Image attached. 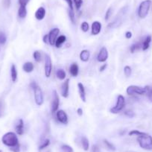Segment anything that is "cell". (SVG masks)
Segmentation results:
<instances>
[{"label":"cell","mask_w":152,"mask_h":152,"mask_svg":"<svg viewBox=\"0 0 152 152\" xmlns=\"http://www.w3.org/2000/svg\"><path fill=\"white\" fill-rule=\"evenodd\" d=\"M66 40V37L65 35H61V36H59L57 38L56 42H55V47L61 48V46L65 43Z\"/></svg>","instance_id":"cell-21"},{"label":"cell","mask_w":152,"mask_h":152,"mask_svg":"<svg viewBox=\"0 0 152 152\" xmlns=\"http://www.w3.org/2000/svg\"><path fill=\"white\" fill-rule=\"evenodd\" d=\"M33 58L34 59V61H36L37 63H40L42 61V56H41V54L39 51L36 50L33 53Z\"/></svg>","instance_id":"cell-26"},{"label":"cell","mask_w":152,"mask_h":152,"mask_svg":"<svg viewBox=\"0 0 152 152\" xmlns=\"http://www.w3.org/2000/svg\"><path fill=\"white\" fill-rule=\"evenodd\" d=\"M11 0H3V5L5 8H8L11 6Z\"/></svg>","instance_id":"cell-40"},{"label":"cell","mask_w":152,"mask_h":152,"mask_svg":"<svg viewBox=\"0 0 152 152\" xmlns=\"http://www.w3.org/2000/svg\"><path fill=\"white\" fill-rule=\"evenodd\" d=\"M17 67L14 64H12L11 67V80H12L13 82H16L17 80Z\"/></svg>","instance_id":"cell-22"},{"label":"cell","mask_w":152,"mask_h":152,"mask_svg":"<svg viewBox=\"0 0 152 152\" xmlns=\"http://www.w3.org/2000/svg\"><path fill=\"white\" fill-rule=\"evenodd\" d=\"M60 104V99L58 93L56 90L53 91V100H52V104H51V111L52 113H55L58 110Z\"/></svg>","instance_id":"cell-9"},{"label":"cell","mask_w":152,"mask_h":152,"mask_svg":"<svg viewBox=\"0 0 152 152\" xmlns=\"http://www.w3.org/2000/svg\"><path fill=\"white\" fill-rule=\"evenodd\" d=\"M3 113H4V107H3V104H2V102L0 101V118L3 116Z\"/></svg>","instance_id":"cell-44"},{"label":"cell","mask_w":152,"mask_h":152,"mask_svg":"<svg viewBox=\"0 0 152 152\" xmlns=\"http://www.w3.org/2000/svg\"><path fill=\"white\" fill-rule=\"evenodd\" d=\"M68 12H69V17L70 20H71V22L73 23V24H75V17L74 11H73V10L69 9Z\"/></svg>","instance_id":"cell-34"},{"label":"cell","mask_w":152,"mask_h":152,"mask_svg":"<svg viewBox=\"0 0 152 152\" xmlns=\"http://www.w3.org/2000/svg\"><path fill=\"white\" fill-rule=\"evenodd\" d=\"M151 42V36L148 35L144 40V41L142 43V51H146L147 49H148Z\"/></svg>","instance_id":"cell-20"},{"label":"cell","mask_w":152,"mask_h":152,"mask_svg":"<svg viewBox=\"0 0 152 152\" xmlns=\"http://www.w3.org/2000/svg\"><path fill=\"white\" fill-rule=\"evenodd\" d=\"M69 5V9L73 10V2L72 0H65Z\"/></svg>","instance_id":"cell-43"},{"label":"cell","mask_w":152,"mask_h":152,"mask_svg":"<svg viewBox=\"0 0 152 152\" xmlns=\"http://www.w3.org/2000/svg\"><path fill=\"white\" fill-rule=\"evenodd\" d=\"M132 36L133 34L131 31H127L126 33H125V37H126L127 39H131V38L132 37Z\"/></svg>","instance_id":"cell-46"},{"label":"cell","mask_w":152,"mask_h":152,"mask_svg":"<svg viewBox=\"0 0 152 152\" xmlns=\"http://www.w3.org/2000/svg\"><path fill=\"white\" fill-rule=\"evenodd\" d=\"M69 93V79H66L61 85V96L64 98H68Z\"/></svg>","instance_id":"cell-12"},{"label":"cell","mask_w":152,"mask_h":152,"mask_svg":"<svg viewBox=\"0 0 152 152\" xmlns=\"http://www.w3.org/2000/svg\"><path fill=\"white\" fill-rule=\"evenodd\" d=\"M137 142L140 147L145 150L152 149V137L148 134H145L137 137Z\"/></svg>","instance_id":"cell-2"},{"label":"cell","mask_w":152,"mask_h":152,"mask_svg":"<svg viewBox=\"0 0 152 152\" xmlns=\"http://www.w3.org/2000/svg\"><path fill=\"white\" fill-rule=\"evenodd\" d=\"M49 145H50V140H49V139H46V140L40 144V145L39 146V150H43V149H45L46 148H47Z\"/></svg>","instance_id":"cell-28"},{"label":"cell","mask_w":152,"mask_h":152,"mask_svg":"<svg viewBox=\"0 0 152 152\" xmlns=\"http://www.w3.org/2000/svg\"><path fill=\"white\" fill-rule=\"evenodd\" d=\"M108 56H109V55H108L107 49L106 47L103 46V47L100 49L99 54H98L97 61L101 63L105 62V61L107 60Z\"/></svg>","instance_id":"cell-11"},{"label":"cell","mask_w":152,"mask_h":152,"mask_svg":"<svg viewBox=\"0 0 152 152\" xmlns=\"http://www.w3.org/2000/svg\"><path fill=\"white\" fill-rule=\"evenodd\" d=\"M2 142L5 145L9 148H12L20 145L17 134L14 132H8L4 134L2 138Z\"/></svg>","instance_id":"cell-1"},{"label":"cell","mask_w":152,"mask_h":152,"mask_svg":"<svg viewBox=\"0 0 152 152\" xmlns=\"http://www.w3.org/2000/svg\"><path fill=\"white\" fill-rule=\"evenodd\" d=\"M81 28L84 32H87L89 31V29H90L89 23L87 22H83L81 25Z\"/></svg>","instance_id":"cell-32"},{"label":"cell","mask_w":152,"mask_h":152,"mask_svg":"<svg viewBox=\"0 0 152 152\" xmlns=\"http://www.w3.org/2000/svg\"><path fill=\"white\" fill-rule=\"evenodd\" d=\"M30 0H19V4L20 5H23V6H26L28 3L29 2Z\"/></svg>","instance_id":"cell-42"},{"label":"cell","mask_w":152,"mask_h":152,"mask_svg":"<svg viewBox=\"0 0 152 152\" xmlns=\"http://www.w3.org/2000/svg\"><path fill=\"white\" fill-rule=\"evenodd\" d=\"M34 66L31 62H26L23 66V71L27 73L32 72L34 71Z\"/></svg>","instance_id":"cell-19"},{"label":"cell","mask_w":152,"mask_h":152,"mask_svg":"<svg viewBox=\"0 0 152 152\" xmlns=\"http://www.w3.org/2000/svg\"><path fill=\"white\" fill-rule=\"evenodd\" d=\"M107 66V64H103L102 66H100V69H99V70H100V72H104L105 69H106Z\"/></svg>","instance_id":"cell-48"},{"label":"cell","mask_w":152,"mask_h":152,"mask_svg":"<svg viewBox=\"0 0 152 152\" xmlns=\"http://www.w3.org/2000/svg\"><path fill=\"white\" fill-rule=\"evenodd\" d=\"M10 150H11L12 152H20V145H18L17 146H14V147L10 148Z\"/></svg>","instance_id":"cell-41"},{"label":"cell","mask_w":152,"mask_h":152,"mask_svg":"<svg viewBox=\"0 0 152 152\" xmlns=\"http://www.w3.org/2000/svg\"><path fill=\"white\" fill-rule=\"evenodd\" d=\"M149 86H146L145 87H139V86L136 85H131L128 87L126 90L127 94L129 96H132V95H145L147 93L148 89Z\"/></svg>","instance_id":"cell-4"},{"label":"cell","mask_w":152,"mask_h":152,"mask_svg":"<svg viewBox=\"0 0 152 152\" xmlns=\"http://www.w3.org/2000/svg\"><path fill=\"white\" fill-rule=\"evenodd\" d=\"M131 73H132V69H131V67L129 66H125V68H124V74L126 77H130L131 75Z\"/></svg>","instance_id":"cell-30"},{"label":"cell","mask_w":152,"mask_h":152,"mask_svg":"<svg viewBox=\"0 0 152 152\" xmlns=\"http://www.w3.org/2000/svg\"><path fill=\"white\" fill-rule=\"evenodd\" d=\"M0 152H2V151H1V150H0Z\"/></svg>","instance_id":"cell-51"},{"label":"cell","mask_w":152,"mask_h":152,"mask_svg":"<svg viewBox=\"0 0 152 152\" xmlns=\"http://www.w3.org/2000/svg\"><path fill=\"white\" fill-rule=\"evenodd\" d=\"M37 86H38V84H37L35 81H33V82H31L30 84V87L32 89V90H34V89L36 87H37Z\"/></svg>","instance_id":"cell-47"},{"label":"cell","mask_w":152,"mask_h":152,"mask_svg":"<svg viewBox=\"0 0 152 152\" xmlns=\"http://www.w3.org/2000/svg\"><path fill=\"white\" fill-rule=\"evenodd\" d=\"M124 114H125V116L128 118H134V116H135V113H134V112L133 110H128L125 111Z\"/></svg>","instance_id":"cell-37"},{"label":"cell","mask_w":152,"mask_h":152,"mask_svg":"<svg viewBox=\"0 0 152 152\" xmlns=\"http://www.w3.org/2000/svg\"><path fill=\"white\" fill-rule=\"evenodd\" d=\"M7 41V37L4 32L0 31V45L5 44Z\"/></svg>","instance_id":"cell-29"},{"label":"cell","mask_w":152,"mask_h":152,"mask_svg":"<svg viewBox=\"0 0 152 152\" xmlns=\"http://www.w3.org/2000/svg\"><path fill=\"white\" fill-rule=\"evenodd\" d=\"M78 93H79L80 98H81V100L84 102H86V92H85V88H84V86L82 83H78Z\"/></svg>","instance_id":"cell-17"},{"label":"cell","mask_w":152,"mask_h":152,"mask_svg":"<svg viewBox=\"0 0 152 152\" xmlns=\"http://www.w3.org/2000/svg\"><path fill=\"white\" fill-rule=\"evenodd\" d=\"M56 117L58 122L63 125H66L68 123V116L66 113L63 110H58L56 112Z\"/></svg>","instance_id":"cell-10"},{"label":"cell","mask_w":152,"mask_h":152,"mask_svg":"<svg viewBox=\"0 0 152 152\" xmlns=\"http://www.w3.org/2000/svg\"><path fill=\"white\" fill-rule=\"evenodd\" d=\"M78 72H79V66L76 63H73L69 67V73L73 77H76L78 76Z\"/></svg>","instance_id":"cell-16"},{"label":"cell","mask_w":152,"mask_h":152,"mask_svg":"<svg viewBox=\"0 0 152 152\" xmlns=\"http://www.w3.org/2000/svg\"><path fill=\"white\" fill-rule=\"evenodd\" d=\"M77 113H78V116H81L83 115V110L81 108H78V110H77Z\"/></svg>","instance_id":"cell-49"},{"label":"cell","mask_w":152,"mask_h":152,"mask_svg":"<svg viewBox=\"0 0 152 152\" xmlns=\"http://www.w3.org/2000/svg\"><path fill=\"white\" fill-rule=\"evenodd\" d=\"M45 75L46 78H49L52 74V62L49 55H45Z\"/></svg>","instance_id":"cell-7"},{"label":"cell","mask_w":152,"mask_h":152,"mask_svg":"<svg viewBox=\"0 0 152 152\" xmlns=\"http://www.w3.org/2000/svg\"><path fill=\"white\" fill-rule=\"evenodd\" d=\"M81 144H82V147L84 151H88L89 148H90V142H89L88 139L86 137H81Z\"/></svg>","instance_id":"cell-25"},{"label":"cell","mask_w":152,"mask_h":152,"mask_svg":"<svg viewBox=\"0 0 152 152\" xmlns=\"http://www.w3.org/2000/svg\"><path fill=\"white\" fill-rule=\"evenodd\" d=\"M145 134V132H141V131H137V130H132L129 132V136H137V137H139V136H142Z\"/></svg>","instance_id":"cell-33"},{"label":"cell","mask_w":152,"mask_h":152,"mask_svg":"<svg viewBox=\"0 0 152 152\" xmlns=\"http://www.w3.org/2000/svg\"><path fill=\"white\" fill-rule=\"evenodd\" d=\"M102 31V23L99 21H94L92 24L91 33L93 35H98Z\"/></svg>","instance_id":"cell-13"},{"label":"cell","mask_w":152,"mask_h":152,"mask_svg":"<svg viewBox=\"0 0 152 152\" xmlns=\"http://www.w3.org/2000/svg\"><path fill=\"white\" fill-rule=\"evenodd\" d=\"M73 2H74L75 5L76 9L78 10V11H79L81 7L82 6L83 0H73Z\"/></svg>","instance_id":"cell-36"},{"label":"cell","mask_w":152,"mask_h":152,"mask_svg":"<svg viewBox=\"0 0 152 152\" xmlns=\"http://www.w3.org/2000/svg\"><path fill=\"white\" fill-rule=\"evenodd\" d=\"M34 100L35 103L38 106H41L44 102V96H43V91L39 86L34 89Z\"/></svg>","instance_id":"cell-6"},{"label":"cell","mask_w":152,"mask_h":152,"mask_svg":"<svg viewBox=\"0 0 152 152\" xmlns=\"http://www.w3.org/2000/svg\"><path fill=\"white\" fill-rule=\"evenodd\" d=\"M46 9H45L43 7H40L36 11L34 14L35 18L37 20H42L45 18V16H46Z\"/></svg>","instance_id":"cell-15"},{"label":"cell","mask_w":152,"mask_h":152,"mask_svg":"<svg viewBox=\"0 0 152 152\" xmlns=\"http://www.w3.org/2000/svg\"><path fill=\"white\" fill-rule=\"evenodd\" d=\"M151 0H144L140 3L138 8V16L140 18L145 19L148 16L151 5Z\"/></svg>","instance_id":"cell-3"},{"label":"cell","mask_w":152,"mask_h":152,"mask_svg":"<svg viewBox=\"0 0 152 152\" xmlns=\"http://www.w3.org/2000/svg\"><path fill=\"white\" fill-rule=\"evenodd\" d=\"M125 106V99L122 95H119L115 106L113 107L110 111L113 114H117L124 109Z\"/></svg>","instance_id":"cell-5"},{"label":"cell","mask_w":152,"mask_h":152,"mask_svg":"<svg viewBox=\"0 0 152 152\" xmlns=\"http://www.w3.org/2000/svg\"><path fill=\"white\" fill-rule=\"evenodd\" d=\"M56 76L58 79L63 81L66 77V72L63 69H58L56 71Z\"/></svg>","instance_id":"cell-24"},{"label":"cell","mask_w":152,"mask_h":152,"mask_svg":"<svg viewBox=\"0 0 152 152\" xmlns=\"http://www.w3.org/2000/svg\"><path fill=\"white\" fill-rule=\"evenodd\" d=\"M26 15H27V9H26V6L20 5V8H19L18 10L19 17L21 19H24L26 18Z\"/></svg>","instance_id":"cell-23"},{"label":"cell","mask_w":152,"mask_h":152,"mask_svg":"<svg viewBox=\"0 0 152 152\" xmlns=\"http://www.w3.org/2000/svg\"><path fill=\"white\" fill-rule=\"evenodd\" d=\"M146 94L148 95V98L149 101L151 102H152V87H148V92Z\"/></svg>","instance_id":"cell-38"},{"label":"cell","mask_w":152,"mask_h":152,"mask_svg":"<svg viewBox=\"0 0 152 152\" xmlns=\"http://www.w3.org/2000/svg\"><path fill=\"white\" fill-rule=\"evenodd\" d=\"M90 52L88 50H82L80 53V59L83 61V62H87L90 60Z\"/></svg>","instance_id":"cell-18"},{"label":"cell","mask_w":152,"mask_h":152,"mask_svg":"<svg viewBox=\"0 0 152 152\" xmlns=\"http://www.w3.org/2000/svg\"><path fill=\"white\" fill-rule=\"evenodd\" d=\"M61 149L64 152H74L73 149L71 146L68 145H64L61 146Z\"/></svg>","instance_id":"cell-35"},{"label":"cell","mask_w":152,"mask_h":152,"mask_svg":"<svg viewBox=\"0 0 152 152\" xmlns=\"http://www.w3.org/2000/svg\"><path fill=\"white\" fill-rule=\"evenodd\" d=\"M93 152H100L99 147H98L97 145L93 146Z\"/></svg>","instance_id":"cell-50"},{"label":"cell","mask_w":152,"mask_h":152,"mask_svg":"<svg viewBox=\"0 0 152 152\" xmlns=\"http://www.w3.org/2000/svg\"><path fill=\"white\" fill-rule=\"evenodd\" d=\"M142 48V43H134V44L131 45V46L130 47V51H131V53H134L136 51L139 50V49Z\"/></svg>","instance_id":"cell-27"},{"label":"cell","mask_w":152,"mask_h":152,"mask_svg":"<svg viewBox=\"0 0 152 152\" xmlns=\"http://www.w3.org/2000/svg\"><path fill=\"white\" fill-rule=\"evenodd\" d=\"M15 131L18 135H23L24 133V122L22 119H19L17 120L15 125Z\"/></svg>","instance_id":"cell-14"},{"label":"cell","mask_w":152,"mask_h":152,"mask_svg":"<svg viewBox=\"0 0 152 152\" xmlns=\"http://www.w3.org/2000/svg\"><path fill=\"white\" fill-rule=\"evenodd\" d=\"M104 143L105 145L107 146V148L108 149H110V150H111V151H116V147H115V146H114L112 143L110 142L108 140H104Z\"/></svg>","instance_id":"cell-31"},{"label":"cell","mask_w":152,"mask_h":152,"mask_svg":"<svg viewBox=\"0 0 152 152\" xmlns=\"http://www.w3.org/2000/svg\"><path fill=\"white\" fill-rule=\"evenodd\" d=\"M111 11H112V8H109L107 10L106 14H105V20H107H107L110 19V17Z\"/></svg>","instance_id":"cell-39"},{"label":"cell","mask_w":152,"mask_h":152,"mask_svg":"<svg viewBox=\"0 0 152 152\" xmlns=\"http://www.w3.org/2000/svg\"><path fill=\"white\" fill-rule=\"evenodd\" d=\"M43 41L44 43H49V34H46L43 36Z\"/></svg>","instance_id":"cell-45"},{"label":"cell","mask_w":152,"mask_h":152,"mask_svg":"<svg viewBox=\"0 0 152 152\" xmlns=\"http://www.w3.org/2000/svg\"><path fill=\"white\" fill-rule=\"evenodd\" d=\"M60 33V30L58 28H54L49 31V43L51 46H55L57 38L58 37V34Z\"/></svg>","instance_id":"cell-8"}]
</instances>
